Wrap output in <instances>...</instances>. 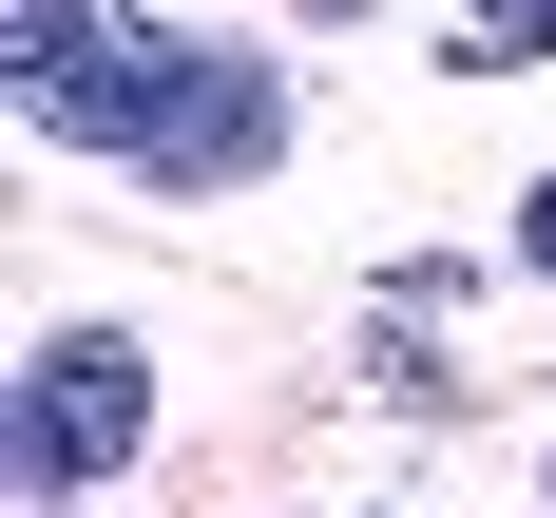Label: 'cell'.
I'll use <instances>...</instances> for the list:
<instances>
[{"mask_svg": "<svg viewBox=\"0 0 556 518\" xmlns=\"http://www.w3.org/2000/svg\"><path fill=\"white\" fill-rule=\"evenodd\" d=\"M0 97L39 115L58 154H115V173H154V192H230V173L288 154L269 58L173 39L135 0H0Z\"/></svg>", "mask_w": 556, "mask_h": 518, "instance_id": "6da1fadb", "label": "cell"}, {"mask_svg": "<svg viewBox=\"0 0 556 518\" xmlns=\"http://www.w3.org/2000/svg\"><path fill=\"white\" fill-rule=\"evenodd\" d=\"M135 442H154V345L135 327H39L20 345V384H0V480L20 500H97Z\"/></svg>", "mask_w": 556, "mask_h": 518, "instance_id": "7a4b0ae2", "label": "cell"}, {"mask_svg": "<svg viewBox=\"0 0 556 518\" xmlns=\"http://www.w3.org/2000/svg\"><path fill=\"white\" fill-rule=\"evenodd\" d=\"M518 58H556V0H460L442 20V77H518Z\"/></svg>", "mask_w": 556, "mask_h": 518, "instance_id": "3957f363", "label": "cell"}, {"mask_svg": "<svg viewBox=\"0 0 556 518\" xmlns=\"http://www.w3.org/2000/svg\"><path fill=\"white\" fill-rule=\"evenodd\" d=\"M518 269L556 288V173H538V192H518Z\"/></svg>", "mask_w": 556, "mask_h": 518, "instance_id": "277c9868", "label": "cell"}, {"mask_svg": "<svg viewBox=\"0 0 556 518\" xmlns=\"http://www.w3.org/2000/svg\"><path fill=\"white\" fill-rule=\"evenodd\" d=\"M307 20H365V0H307Z\"/></svg>", "mask_w": 556, "mask_h": 518, "instance_id": "5b68a950", "label": "cell"}]
</instances>
